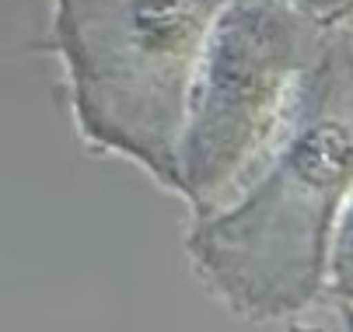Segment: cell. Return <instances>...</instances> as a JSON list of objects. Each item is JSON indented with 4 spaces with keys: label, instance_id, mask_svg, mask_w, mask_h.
<instances>
[{
    "label": "cell",
    "instance_id": "obj_2",
    "mask_svg": "<svg viewBox=\"0 0 353 332\" xmlns=\"http://www.w3.org/2000/svg\"><path fill=\"white\" fill-rule=\"evenodd\" d=\"M228 0H53L39 50L63 67L74 126L91 151L179 185V133L196 56Z\"/></svg>",
    "mask_w": 353,
    "mask_h": 332
},
{
    "label": "cell",
    "instance_id": "obj_5",
    "mask_svg": "<svg viewBox=\"0 0 353 332\" xmlns=\"http://www.w3.org/2000/svg\"><path fill=\"white\" fill-rule=\"evenodd\" d=\"M287 4L315 28H336L353 21V0H287Z\"/></svg>",
    "mask_w": 353,
    "mask_h": 332
},
{
    "label": "cell",
    "instance_id": "obj_3",
    "mask_svg": "<svg viewBox=\"0 0 353 332\" xmlns=\"http://www.w3.org/2000/svg\"><path fill=\"white\" fill-rule=\"evenodd\" d=\"M322 32L287 0H228L217 11L192 67L179 133L175 196L189 217L221 210L256 175Z\"/></svg>",
    "mask_w": 353,
    "mask_h": 332
},
{
    "label": "cell",
    "instance_id": "obj_4",
    "mask_svg": "<svg viewBox=\"0 0 353 332\" xmlns=\"http://www.w3.org/2000/svg\"><path fill=\"white\" fill-rule=\"evenodd\" d=\"M322 298H329L346 318H353V185L343 196V203L336 210V220H332Z\"/></svg>",
    "mask_w": 353,
    "mask_h": 332
},
{
    "label": "cell",
    "instance_id": "obj_1",
    "mask_svg": "<svg viewBox=\"0 0 353 332\" xmlns=\"http://www.w3.org/2000/svg\"><path fill=\"white\" fill-rule=\"evenodd\" d=\"M353 185V21L325 28L245 189L189 217L192 276L234 315L280 322L322 298L336 210Z\"/></svg>",
    "mask_w": 353,
    "mask_h": 332
}]
</instances>
